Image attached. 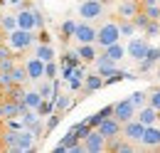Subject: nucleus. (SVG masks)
Returning a JSON list of instances; mask_svg holds the SVG:
<instances>
[{
    "instance_id": "13",
    "label": "nucleus",
    "mask_w": 160,
    "mask_h": 153,
    "mask_svg": "<svg viewBox=\"0 0 160 153\" xmlns=\"http://www.w3.org/2000/svg\"><path fill=\"white\" fill-rule=\"evenodd\" d=\"M99 89H103V76H101L99 72H91V74L84 76V87H81L84 96L94 94V92H99Z\"/></svg>"
},
{
    "instance_id": "17",
    "label": "nucleus",
    "mask_w": 160,
    "mask_h": 153,
    "mask_svg": "<svg viewBox=\"0 0 160 153\" xmlns=\"http://www.w3.org/2000/svg\"><path fill=\"white\" fill-rule=\"evenodd\" d=\"M94 64H96V72H99L101 76H108L111 72H116V69H118V67H116V62H113L111 57H106L103 52H101V55H96Z\"/></svg>"
},
{
    "instance_id": "52",
    "label": "nucleus",
    "mask_w": 160,
    "mask_h": 153,
    "mask_svg": "<svg viewBox=\"0 0 160 153\" xmlns=\"http://www.w3.org/2000/svg\"><path fill=\"white\" fill-rule=\"evenodd\" d=\"M2 131H5V121L0 119V136H2Z\"/></svg>"
},
{
    "instance_id": "46",
    "label": "nucleus",
    "mask_w": 160,
    "mask_h": 153,
    "mask_svg": "<svg viewBox=\"0 0 160 153\" xmlns=\"http://www.w3.org/2000/svg\"><path fill=\"white\" fill-rule=\"evenodd\" d=\"M37 42H49V35H47L44 30H40V35H37Z\"/></svg>"
},
{
    "instance_id": "28",
    "label": "nucleus",
    "mask_w": 160,
    "mask_h": 153,
    "mask_svg": "<svg viewBox=\"0 0 160 153\" xmlns=\"http://www.w3.org/2000/svg\"><path fill=\"white\" fill-rule=\"evenodd\" d=\"M59 32H62V40H64V45H67L69 40H74V32H77V22H74V20H64V22H62V27H59Z\"/></svg>"
},
{
    "instance_id": "39",
    "label": "nucleus",
    "mask_w": 160,
    "mask_h": 153,
    "mask_svg": "<svg viewBox=\"0 0 160 153\" xmlns=\"http://www.w3.org/2000/svg\"><path fill=\"white\" fill-rule=\"evenodd\" d=\"M145 59H148L150 64H158V62H160V47H153V45H150V50H148Z\"/></svg>"
},
{
    "instance_id": "9",
    "label": "nucleus",
    "mask_w": 160,
    "mask_h": 153,
    "mask_svg": "<svg viewBox=\"0 0 160 153\" xmlns=\"http://www.w3.org/2000/svg\"><path fill=\"white\" fill-rule=\"evenodd\" d=\"M84 148H86V153H101V151H106V138L101 136L99 129H91V134L84 138Z\"/></svg>"
},
{
    "instance_id": "41",
    "label": "nucleus",
    "mask_w": 160,
    "mask_h": 153,
    "mask_svg": "<svg viewBox=\"0 0 160 153\" xmlns=\"http://www.w3.org/2000/svg\"><path fill=\"white\" fill-rule=\"evenodd\" d=\"M145 10V15L150 20H160V5H148V8H143Z\"/></svg>"
},
{
    "instance_id": "18",
    "label": "nucleus",
    "mask_w": 160,
    "mask_h": 153,
    "mask_svg": "<svg viewBox=\"0 0 160 153\" xmlns=\"http://www.w3.org/2000/svg\"><path fill=\"white\" fill-rule=\"evenodd\" d=\"M25 94H27V87L25 84H10L8 89H5V101H18V104H22V99H25Z\"/></svg>"
},
{
    "instance_id": "29",
    "label": "nucleus",
    "mask_w": 160,
    "mask_h": 153,
    "mask_svg": "<svg viewBox=\"0 0 160 153\" xmlns=\"http://www.w3.org/2000/svg\"><path fill=\"white\" fill-rule=\"evenodd\" d=\"M62 116H64V114H59V111H52L49 116H44V134H52V131L59 126Z\"/></svg>"
},
{
    "instance_id": "51",
    "label": "nucleus",
    "mask_w": 160,
    "mask_h": 153,
    "mask_svg": "<svg viewBox=\"0 0 160 153\" xmlns=\"http://www.w3.org/2000/svg\"><path fill=\"white\" fill-rule=\"evenodd\" d=\"M0 151H8V146H5V141L0 138Z\"/></svg>"
},
{
    "instance_id": "11",
    "label": "nucleus",
    "mask_w": 160,
    "mask_h": 153,
    "mask_svg": "<svg viewBox=\"0 0 160 153\" xmlns=\"http://www.w3.org/2000/svg\"><path fill=\"white\" fill-rule=\"evenodd\" d=\"M143 131H145V126L140 124L138 119H131V121H126V124H123V136H126L128 141H133V143H140Z\"/></svg>"
},
{
    "instance_id": "49",
    "label": "nucleus",
    "mask_w": 160,
    "mask_h": 153,
    "mask_svg": "<svg viewBox=\"0 0 160 153\" xmlns=\"http://www.w3.org/2000/svg\"><path fill=\"white\" fill-rule=\"evenodd\" d=\"M101 5H103V8H108V5H113V3H116V0H99Z\"/></svg>"
},
{
    "instance_id": "35",
    "label": "nucleus",
    "mask_w": 160,
    "mask_h": 153,
    "mask_svg": "<svg viewBox=\"0 0 160 153\" xmlns=\"http://www.w3.org/2000/svg\"><path fill=\"white\" fill-rule=\"evenodd\" d=\"M35 111H37L42 119H44V116H49L52 111H54V99H42V101H40V106H37Z\"/></svg>"
},
{
    "instance_id": "30",
    "label": "nucleus",
    "mask_w": 160,
    "mask_h": 153,
    "mask_svg": "<svg viewBox=\"0 0 160 153\" xmlns=\"http://www.w3.org/2000/svg\"><path fill=\"white\" fill-rule=\"evenodd\" d=\"M118 30H121V37H133L136 25H133L131 18H118Z\"/></svg>"
},
{
    "instance_id": "10",
    "label": "nucleus",
    "mask_w": 160,
    "mask_h": 153,
    "mask_svg": "<svg viewBox=\"0 0 160 153\" xmlns=\"http://www.w3.org/2000/svg\"><path fill=\"white\" fill-rule=\"evenodd\" d=\"M106 151H113V153H131L136 151V146H133V141H128L126 136H113V138H108L106 141Z\"/></svg>"
},
{
    "instance_id": "23",
    "label": "nucleus",
    "mask_w": 160,
    "mask_h": 153,
    "mask_svg": "<svg viewBox=\"0 0 160 153\" xmlns=\"http://www.w3.org/2000/svg\"><path fill=\"white\" fill-rule=\"evenodd\" d=\"M35 55L42 59V62H49V59H57V55H54V47L49 45V42H40L37 47H35Z\"/></svg>"
},
{
    "instance_id": "40",
    "label": "nucleus",
    "mask_w": 160,
    "mask_h": 153,
    "mask_svg": "<svg viewBox=\"0 0 160 153\" xmlns=\"http://www.w3.org/2000/svg\"><path fill=\"white\" fill-rule=\"evenodd\" d=\"M148 104H150V106H155V109L160 111V89H153V92L148 94Z\"/></svg>"
},
{
    "instance_id": "36",
    "label": "nucleus",
    "mask_w": 160,
    "mask_h": 153,
    "mask_svg": "<svg viewBox=\"0 0 160 153\" xmlns=\"http://www.w3.org/2000/svg\"><path fill=\"white\" fill-rule=\"evenodd\" d=\"M57 74H59V64H57V59L44 62V79H57Z\"/></svg>"
},
{
    "instance_id": "47",
    "label": "nucleus",
    "mask_w": 160,
    "mask_h": 153,
    "mask_svg": "<svg viewBox=\"0 0 160 153\" xmlns=\"http://www.w3.org/2000/svg\"><path fill=\"white\" fill-rule=\"evenodd\" d=\"M0 119L5 121V99H0Z\"/></svg>"
},
{
    "instance_id": "32",
    "label": "nucleus",
    "mask_w": 160,
    "mask_h": 153,
    "mask_svg": "<svg viewBox=\"0 0 160 153\" xmlns=\"http://www.w3.org/2000/svg\"><path fill=\"white\" fill-rule=\"evenodd\" d=\"M18 27V15H5L2 13V18H0V30L8 35V32H12Z\"/></svg>"
},
{
    "instance_id": "38",
    "label": "nucleus",
    "mask_w": 160,
    "mask_h": 153,
    "mask_svg": "<svg viewBox=\"0 0 160 153\" xmlns=\"http://www.w3.org/2000/svg\"><path fill=\"white\" fill-rule=\"evenodd\" d=\"M143 32H145V37H158L160 35V20H150Z\"/></svg>"
},
{
    "instance_id": "50",
    "label": "nucleus",
    "mask_w": 160,
    "mask_h": 153,
    "mask_svg": "<svg viewBox=\"0 0 160 153\" xmlns=\"http://www.w3.org/2000/svg\"><path fill=\"white\" fill-rule=\"evenodd\" d=\"M5 3H8V5H20L22 0H5Z\"/></svg>"
},
{
    "instance_id": "31",
    "label": "nucleus",
    "mask_w": 160,
    "mask_h": 153,
    "mask_svg": "<svg viewBox=\"0 0 160 153\" xmlns=\"http://www.w3.org/2000/svg\"><path fill=\"white\" fill-rule=\"evenodd\" d=\"M22 104H18V101H5V119H20L22 116Z\"/></svg>"
},
{
    "instance_id": "15",
    "label": "nucleus",
    "mask_w": 160,
    "mask_h": 153,
    "mask_svg": "<svg viewBox=\"0 0 160 153\" xmlns=\"http://www.w3.org/2000/svg\"><path fill=\"white\" fill-rule=\"evenodd\" d=\"M136 119H138L143 126H153V124H158V109L150 106V104H145V106H140V109H138Z\"/></svg>"
},
{
    "instance_id": "12",
    "label": "nucleus",
    "mask_w": 160,
    "mask_h": 153,
    "mask_svg": "<svg viewBox=\"0 0 160 153\" xmlns=\"http://www.w3.org/2000/svg\"><path fill=\"white\" fill-rule=\"evenodd\" d=\"M25 69H27V76H30L32 82H40L42 76H44V62L35 55V57L25 59Z\"/></svg>"
},
{
    "instance_id": "43",
    "label": "nucleus",
    "mask_w": 160,
    "mask_h": 153,
    "mask_svg": "<svg viewBox=\"0 0 160 153\" xmlns=\"http://www.w3.org/2000/svg\"><path fill=\"white\" fill-rule=\"evenodd\" d=\"M5 57H12V47H10V42H0V59Z\"/></svg>"
},
{
    "instance_id": "42",
    "label": "nucleus",
    "mask_w": 160,
    "mask_h": 153,
    "mask_svg": "<svg viewBox=\"0 0 160 153\" xmlns=\"http://www.w3.org/2000/svg\"><path fill=\"white\" fill-rule=\"evenodd\" d=\"M15 67V55L12 57H5V59H0V72H10Z\"/></svg>"
},
{
    "instance_id": "48",
    "label": "nucleus",
    "mask_w": 160,
    "mask_h": 153,
    "mask_svg": "<svg viewBox=\"0 0 160 153\" xmlns=\"http://www.w3.org/2000/svg\"><path fill=\"white\" fill-rule=\"evenodd\" d=\"M140 5H143V8H148V5H158V0H140Z\"/></svg>"
},
{
    "instance_id": "45",
    "label": "nucleus",
    "mask_w": 160,
    "mask_h": 153,
    "mask_svg": "<svg viewBox=\"0 0 160 153\" xmlns=\"http://www.w3.org/2000/svg\"><path fill=\"white\" fill-rule=\"evenodd\" d=\"M0 84H2L5 89L12 84V76H10V72H0Z\"/></svg>"
},
{
    "instance_id": "22",
    "label": "nucleus",
    "mask_w": 160,
    "mask_h": 153,
    "mask_svg": "<svg viewBox=\"0 0 160 153\" xmlns=\"http://www.w3.org/2000/svg\"><path fill=\"white\" fill-rule=\"evenodd\" d=\"M40 101H42V94L37 89H27V94L22 99V109H25V111H27V109H37Z\"/></svg>"
},
{
    "instance_id": "54",
    "label": "nucleus",
    "mask_w": 160,
    "mask_h": 153,
    "mask_svg": "<svg viewBox=\"0 0 160 153\" xmlns=\"http://www.w3.org/2000/svg\"><path fill=\"white\" fill-rule=\"evenodd\" d=\"M2 8H5V0H0V15H2Z\"/></svg>"
},
{
    "instance_id": "21",
    "label": "nucleus",
    "mask_w": 160,
    "mask_h": 153,
    "mask_svg": "<svg viewBox=\"0 0 160 153\" xmlns=\"http://www.w3.org/2000/svg\"><path fill=\"white\" fill-rule=\"evenodd\" d=\"M37 92L42 94V99H54V96H57L54 79H44V76H42L40 82H37Z\"/></svg>"
},
{
    "instance_id": "6",
    "label": "nucleus",
    "mask_w": 160,
    "mask_h": 153,
    "mask_svg": "<svg viewBox=\"0 0 160 153\" xmlns=\"http://www.w3.org/2000/svg\"><path fill=\"white\" fill-rule=\"evenodd\" d=\"M103 10H106V8L101 5L99 0H81V5H79V15L84 20H91V22L99 20L101 15H103Z\"/></svg>"
},
{
    "instance_id": "3",
    "label": "nucleus",
    "mask_w": 160,
    "mask_h": 153,
    "mask_svg": "<svg viewBox=\"0 0 160 153\" xmlns=\"http://www.w3.org/2000/svg\"><path fill=\"white\" fill-rule=\"evenodd\" d=\"M148 50H150V42H148V37H131L128 47H126V55L133 59V62H140V59H145Z\"/></svg>"
},
{
    "instance_id": "19",
    "label": "nucleus",
    "mask_w": 160,
    "mask_h": 153,
    "mask_svg": "<svg viewBox=\"0 0 160 153\" xmlns=\"http://www.w3.org/2000/svg\"><path fill=\"white\" fill-rule=\"evenodd\" d=\"M77 52H79L81 62H86V64H89V62H94L96 55H99V52H96V42H81L79 47H77Z\"/></svg>"
},
{
    "instance_id": "14",
    "label": "nucleus",
    "mask_w": 160,
    "mask_h": 153,
    "mask_svg": "<svg viewBox=\"0 0 160 153\" xmlns=\"http://www.w3.org/2000/svg\"><path fill=\"white\" fill-rule=\"evenodd\" d=\"M140 8H143V5H140V0H118L116 13H118V18H133Z\"/></svg>"
},
{
    "instance_id": "2",
    "label": "nucleus",
    "mask_w": 160,
    "mask_h": 153,
    "mask_svg": "<svg viewBox=\"0 0 160 153\" xmlns=\"http://www.w3.org/2000/svg\"><path fill=\"white\" fill-rule=\"evenodd\" d=\"M35 37L37 35L32 30H22V27H15L12 32H8V42H10L12 50H27V47H32Z\"/></svg>"
},
{
    "instance_id": "53",
    "label": "nucleus",
    "mask_w": 160,
    "mask_h": 153,
    "mask_svg": "<svg viewBox=\"0 0 160 153\" xmlns=\"http://www.w3.org/2000/svg\"><path fill=\"white\" fill-rule=\"evenodd\" d=\"M5 37H8V35H5L2 30H0V42H5Z\"/></svg>"
},
{
    "instance_id": "8",
    "label": "nucleus",
    "mask_w": 160,
    "mask_h": 153,
    "mask_svg": "<svg viewBox=\"0 0 160 153\" xmlns=\"http://www.w3.org/2000/svg\"><path fill=\"white\" fill-rule=\"evenodd\" d=\"M96 30L99 27H94L91 25V20H84V22H77V32H74V40L77 42H96Z\"/></svg>"
},
{
    "instance_id": "37",
    "label": "nucleus",
    "mask_w": 160,
    "mask_h": 153,
    "mask_svg": "<svg viewBox=\"0 0 160 153\" xmlns=\"http://www.w3.org/2000/svg\"><path fill=\"white\" fill-rule=\"evenodd\" d=\"M128 99L133 101V106H136V109H140V106H145V104H148V94H145V92H133Z\"/></svg>"
},
{
    "instance_id": "34",
    "label": "nucleus",
    "mask_w": 160,
    "mask_h": 153,
    "mask_svg": "<svg viewBox=\"0 0 160 153\" xmlns=\"http://www.w3.org/2000/svg\"><path fill=\"white\" fill-rule=\"evenodd\" d=\"M133 25H136V30H140V32H143V30H145V27H148V22H150V18H148V15H145V10H143V8H140L138 13H136V15H133Z\"/></svg>"
},
{
    "instance_id": "26",
    "label": "nucleus",
    "mask_w": 160,
    "mask_h": 153,
    "mask_svg": "<svg viewBox=\"0 0 160 153\" xmlns=\"http://www.w3.org/2000/svg\"><path fill=\"white\" fill-rule=\"evenodd\" d=\"M81 64V57H79V52L74 50V52H64V57H62V69H74V67H79Z\"/></svg>"
},
{
    "instance_id": "44",
    "label": "nucleus",
    "mask_w": 160,
    "mask_h": 153,
    "mask_svg": "<svg viewBox=\"0 0 160 153\" xmlns=\"http://www.w3.org/2000/svg\"><path fill=\"white\" fill-rule=\"evenodd\" d=\"M32 13H35V25H37V30H42V27H44V15H42L37 8H32Z\"/></svg>"
},
{
    "instance_id": "24",
    "label": "nucleus",
    "mask_w": 160,
    "mask_h": 153,
    "mask_svg": "<svg viewBox=\"0 0 160 153\" xmlns=\"http://www.w3.org/2000/svg\"><path fill=\"white\" fill-rule=\"evenodd\" d=\"M103 55H106V57H111L113 62H118V59H123V57H126V47H123L121 42H113V45L103 47Z\"/></svg>"
},
{
    "instance_id": "1",
    "label": "nucleus",
    "mask_w": 160,
    "mask_h": 153,
    "mask_svg": "<svg viewBox=\"0 0 160 153\" xmlns=\"http://www.w3.org/2000/svg\"><path fill=\"white\" fill-rule=\"evenodd\" d=\"M113 42H121V30H118V22H106L96 30V45L101 50L113 45Z\"/></svg>"
},
{
    "instance_id": "33",
    "label": "nucleus",
    "mask_w": 160,
    "mask_h": 153,
    "mask_svg": "<svg viewBox=\"0 0 160 153\" xmlns=\"http://www.w3.org/2000/svg\"><path fill=\"white\" fill-rule=\"evenodd\" d=\"M72 131H74V136H77L79 141H84L86 136L91 134V126H89V121L84 119V121H79V124H74V126H72Z\"/></svg>"
},
{
    "instance_id": "20",
    "label": "nucleus",
    "mask_w": 160,
    "mask_h": 153,
    "mask_svg": "<svg viewBox=\"0 0 160 153\" xmlns=\"http://www.w3.org/2000/svg\"><path fill=\"white\" fill-rule=\"evenodd\" d=\"M18 27H22V30H37L32 8H30V10H20V13H18Z\"/></svg>"
},
{
    "instance_id": "16",
    "label": "nucleus",
    "mask_w": 160,
    "mask_h": 153,
    "mask_svg": "<svg viewBox=\"0 0 160 153\" xmlns=\"http://www.w3.org/2000/svg\"><path fill=\"white\" fill-rule=\"evenodd\" d=\"M140 143L148 146V148H160V129L155 126V124H153V126H145Z\"/></svg>"
},
{
    "instance_id": "25",
    "label": "nucleus",
    "mask_w": 160,
    "mask_h": 153,
    "mask_svg": "<svg viewBox=\"0 0 160 153\" xmlns=\"http://www.w3.org/2000/svg\"><path fill=\"white\" fill-rule=\"evenodd\" d=\"M72 104H74V99H72V96L69 94H57L54 96V111H59V114H64V111H69V109H72Z\"/></svg>"
},
{
    "instance_id": "4",
    "label": "nucleus",
    "mask_w": 160,
    "mask_h": 153,
    "mask_svg": "<svg viewBox=\"0 0 160 153\" xmlns=\"http://www.w3.org/2000/svg\"><path fill=\"white\" fill-rule=\"evenodd\" d=\"M8 151H12V153H30V151H35V134H32L30 129H20V131H18V138H15V146L8 148Z\"/></svg>"
},
{
    "instance_id": "55",
    "label": "nucleus",
    "mask_w": 160,
    "mask_h": 153,
    "mask_svg": "<svg viewBox=\"0 0 160 153\" xmlns=\"http://www.w3.org/2000/svg\"><path fill=\"white\" fill-rule=\"evenodd\" d=\"M158 76H160V69H158Z\"/></svg>"
},
{
    "instance_id": "5",
    "label": "nucleus",
    "mask_w": 160,
    "mask_h": 153,
    "mask_svg": "<svg viewBox=\"0 0 160 153\" xmlns=\"http://www.w3.org/2000/svg\"><path fill=\"white\" fill-rule=\"evenodd\" d=\"M136 114H138V109L133 106V101H131V99H121V101L113 104V116L118 119L121 124H126V121L136 119Z\"/></svg>"
},
{
    "instance_id": "27",
    "label": "nucleus",
    "mask_w": 160,
    "mask_h": 153,
    "mask_svg": "<svg viewBox=\"0 0 160 153\" xmlns=\"http://www.w3.org/2000/svg\"><path fill=\"white\" fill-rule=\"evenodd\" d=\"M10 76H12V84H27V69H25V64H15L12 69H10Z\"/></svg>"
},
{
    "instance_id": "7",
    "label": "nucleus",
    "mask_w": 160,
    "mask_h": 153,
    "mask_svg": "<svg viewBox=\"0 0 160 153\" xmlns=\"http://www.w3.org/2000/svg\"><path fill=\"white\" fill-rule=\"evenodd\" d=\"M99 131H101V136L108 141V138H113V136L123 134V124H121L116 116H108V119H103V121L99 124Z\"/></svg>"
}]
</instances>
